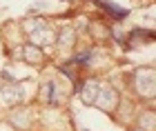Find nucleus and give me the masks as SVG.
<instances>
[{"label":"nucleus","instance_id":"obj_1","mask_svg":"<svg viewBox=\"0 0 156 131\" xmlns=\"http://www.w3.org/2000/svg\"><path fill=\"white\" fill-rule=\"evenodd\" d=\"M101 5L105 7V9H109L112 13H116V16H120V18H123V16H127V11H125V9H118V7H114V5L109 2V0H103Z\"/></svg>","mask_w":156,"mask_h":131}]
</instances>
